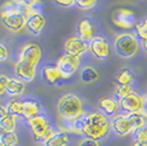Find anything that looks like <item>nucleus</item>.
Masks as SVG:
<instances>
[{
  "mask_svg": "<svg viewBox=\"0 0 147 146\" xmlns=\"http://www.w3.org/2000/svg\"><path fill=\"white\" fill-rule=\"evenodd\" d=\"M111 123L108 116L102 112H91L82 114L76 120V128L79 133H82L87 139L93 141L103 140L108 135Z\"/></svg>",
  "mask_w": 147,
  "mask_h": 146,
  "instance_id": "1",
  "label": "nucleus"
},
{
  "mask_svg": "<svg viewBox=\"0 0 147 146\" xmlns=\"http://www.w3.org/2000/svg\"><path fill=\"white\" fill-rule=\"evenodd\" d=\"M146 125L144 114H120L115 116L111 121V128L119 136H126L136 133Z\"/></svg>",
  "mask_w": 147,
  "mask_h": 146,
  "instance_id": "2",
  "label": "nucleus"
},
{
  "mask_svg": "<svg viewBox=\"0 0 147 146\" xmlns=\"http://www.w3.org/2000/svg\"><path fill=\"white\" fill-rule=\"evenodd\" d=\"M57 111L63 120L76 121L84 114V105L79 98L74 93H67L59 98Z\"/></svg>",
  "mask_w": 147,
  "mask_h": 146,
  "instance_id": "3",
  "label": "nucleus"
},
{
  "mask_svg": "<svg viewBox=\"0 0 147 146\" xmlns=\"http://www.w3.org/2000/svg\"><path fill=\"white\" fill-rule=\"evenodd\" d=\"M140 49V43L137 37L131 33H122L115 37L114 49L117 54L124 58L134 56Z\"/></svg>",
  "mask_w": 147,
  "mask_h": 146,
  "instance_id": "4",
  "label": "nucleus"
},
{
  "mask_svg": "<svg viewBox=\"0 0 147 146\" xmlns=\"http://www.w3.org/2000/svg\"><path fill=\"white\" fill-rule=\"evenodd\" d=\"M28 124L30 126L33 137L36 142H45L51 136L54 131L49 124L47 118L43 114H38L35 118L28 120Z\"/></svg>",
  "mask_w": 147,
  "mask_h": 146,
  "instance_id": "5",
  "label": "nucleus"
},
{
  "mask_svg": "<svg viewBox=\"0 0 147 146\" xmlns=\"http://www.w3.org/2000/svg\"><path fill=\"white\" fill-rule=\"evenodd\" d=\"M112 22L122 30H131L138 23L134 11L126 8L117 9L112 13Z\"/></svg>",
  "mask_w": 147,
  "mask_h": 146,
  "instance_id": "6",
  "label": "nucleus"
},
{
  "mask_svg": "<svg viewBox=\"0 0 147 146\" xmlns=\"http://www.w3.org/2000/svg\"><path fill=\"white\" fill-rule=\"evenodd\" d=\"M121 109L129 114H145V100L138 93L132 92L120 100Z\"/></svg>",
  "mask_w": 147,
  "mask_h": 146,
  "instance_id": "7",
  "label": "nucleus"
},
{
  "mask_svg": "<svg viewBox=\"0 0 147 146\" xmlns=\"http://www.w3.org/2000/svg\"><path fill=\"white\" fill-rule=\"evenodd\" d=\"M80 59L77 56H71V55H63L56 62V67L58 68L59 74H61L63 79H68L74 74L76 73L79 68Z\"/></svg>",
  "mask_w": 147,
  "mask_h": 146,
  "instance_id": "8",
  "label": "nucleus"
},
{
  "mask_svg": "<svg viewBox=\"0 0 147 146\" xmlns=\"http://www.w3.org/2000/svg\"><path fill=\"white\" fill-rule=\"evenodd\" d=\"M41 56H42V51L40 46L35 43H28L21 49L19 59L36 67L41 59Z\"/></svg>",
  "mask_w": 147,
  "mask_h": 146,
  "instance_id": "9",
  "label": "nucleus"
},
{
  "mask_svg": "<svg viewBox=\"0 0 147 146\" xmlns=\"http://www.w3.org/2000/svg\"><path fill=\"white\" fill-rule=\"evenodd\" d=\"M92 55L100 61H105L110 56V49L107 40L102 36H94L89 43Z\"/></svg>",
  "mask_w": 147,
  "mask_h": 146,
  "instance_id": "10",
  "label": "nucleus"
},
{
  "mask_svg": "<svg viewBox=\"0 0 147 146\" xmlns=\"http://www.w3.org/2000/svg\"><path fill=\"white\" fill-rule=\"evenodd\" d=\"M89 49V44L84 41L79 36H73L68 39L65 42V53L67 55H71V56H77L79 57L80 55L85 54Z\"/></svg>",
  "mask_w": 147,
  "mask_h": 146,
  "instance_id": "11",
  "label": "nucleus"
},
{
  "mask_svg": "<svg viewBox=\"0 0 147 146\" xmlns=\"http://www.w3.org/2000/svg\"><path fill=\"white\" fill-rule=\"evenodd\" d=\"M14 73L20 80L31 82L36 76V67L19 59L14 66Z\"/></svg>",
  "mask_w": 147,
  "mask_h": 146,
  "instance_id": "12",
  "label": "nucleus"
},
{
  "mask_svg": "<svg viewBox=\"0 0 147 146\" xmlns=\"http://www.w3.org/2000/svg\"><path fill=\"white\" fill-rule=\"evenodd\" d=\"M1 22L8 30L12 32H19L26 25V17L22 12L14 13L11 16L1 17Z\"/></svg>",
  "mask_w": 147,
  "mask_h": 146,
  "instance_id": "13",
  "label": "nucleus"
},
{
  "mask_svg": "<svg viewBox=\"0 0 147 146\" xmlns=\"http://www.w3.org/2000/svg\"><path fill=\"white\" fill-rule=\"evenodd\" d=\"M26 29L33 35H38L45 26V19L41 12H35L30 14L26 18Z\"/></svg>",
  "mask_w": 147,
  "mask_h": 146,
  "instance_id": "14",
  "label": "nucleus"
},
{
  "mask_svg": "<svg viewBox=\"0 0 147 146\" xmlns=\"http://www.w3.org/2000/svg\"><path fill=\"white\" fill-rule=\"evenodd\" d=\"M5 90L9 96L12 97H17V96H21L23 91H24V82L20 79H16V78H10L7 76V79L5 81Z\"/></svg>",
  "mask_w": 147,
  "mask_h": 146,
  "instance_id": "15",
  "label": "nucleus"
},
{
  "mask_svg": "<svg viewBox=\"0 0 147 146\" xmlns=\"http://www.w3.org/2000/svg\"><path fill=\"white\" fill-rule=\"evenodd\" d=\"M41 75H42L43 81L46 82L47 85H54L56 82H58L61 79H63L56 65H46V66H44Z\"/></svg>",
  "mask_w": 147,
  "mask_h": 146,
  "instance_id": "16",
  "label": "nucleus"
},
{
  "mask_svg": "<svg viewBox=\"0 0 147 146\" xmlns=\"http://www.w3.org/2000/svg\"><path fill=\"white\" fill-rule=\"evenodd\" d=\"M41 105L35 100L26 99L22 101V116L26 120H31L40 114Z\"/></svg>",
  "mask_w": 147,
  "mask_h": 146,
  "instance_id": "17",
  "label": "nucleus"
},
{
  "mask_svg": "<svg viewBox=\"0 0 147 146\" xmlns=\"http://www.w3.org/2000/svg\"><path fill=\"white\" fill-rule=\"evenodd\" d=\"M120 103L114 98L111 97H102L99 100V108L101 109L102 113L107 116H114L119 109Z\"/></svg>",
  "mask_w": 147,
  "mask_h": 146,
  "instance_id": "18",
  "label": "nucleus"
},
{
  "mask_svg": "<svg viewBox=\"0 0 147 146\" xmlns=\"http://www.w3.org/2000/svg\"><path fill=\"white\" fill-rule=\"evenodd\" d=\"M77 33L80 39H82L84 41H91L93 39V23L89 19H82L80 20L77 26Z\"/></svg>",
  "mask_w": 147,
  "mask_h": 146,
  "instance_id": "19",
  "label": "nucleus"
},
{
  "mask_svg": "<svg viewBox=\"0 0 147 146\" xmlns=\"http://www.w3.org/2000/svg\"><path fill=\"white\" fill-rule=\"evenodd\" d=\"M0 126L7 132H14L16 128V116H10L2 104H0Z\"/></svg>",
  "mask_w": 147,
  "mask_h": 146,
  "instance_id": "20",
  "label": "nucleus"
},
{
  "mask_svg": "<svg viewBox=\"0 0 147 146\" xmlns=\"http://www.w3.org/2000/svg\"><path fill=\"white\" fill-rule=\"evenodd\" d=\"M69 143L67 133L63 131H54L47 140L44 142V146H67Z\"/></svg>",
  "mask_w": 147,
  "mask_h": 146,
  "instance_id": "21",
  "label": "nucleus"
},
{
  "mask_svg": "<svg viewBox=\"0 0 147 146\" xmlns=\"http://www.w3.org/2000/svg\"><path fill=\"white\" fill-rule=\"evenodd\" d=\"M80 78L82 80V82H85V84H92L99 79V73L97 72L96 68L91 66H87L81 70Z\"/></svg>",
  "mask_w": 147,
  "mask_h": 146,
  "instance_id": "22",
  "label": "nucleus"
},
{
  "mask_svg": "<svg viewBox=\"0 0 147 146\" xmlns=\"http://www.w3.org/2000/svg\"><path fill=\"white\" fill-rule=\"evenodd\" d=\"M134 79V74L129 68H123L121 69L117 75V85L127 86L131 85V82Z\"/></svg>",
  "mask_w": 147,
  "mask_h": 146,
  "instance_id": "23",
  "label": "nucleus"
},
{
  "mask_svg": "<svg viewBox=\"0 0 147 146\" xmlns=\"http://www.w3.org/2000/svg\"><path fill=\"white\" fill-rule=\"evenodd\" d=\"M8 113L12 116H22V101L20 100H13L9 102L7 105Z\"/></svg>",
  "mask_w": 147,
  "mask_h": 146,
  "instance_id": "24",
  "label": "nucleus"
},
{
  "mask_svg": "<svg viewBox=\"0 0 147 146\" xmlns=\"http://www.w3.org/2000/svg\"><path fill=\"white\" fill-rule=\"evenodd\" d=\"M135 31H136V34L140 40L143 41H146L147 40V19L142 20L141 22H138L136 26H135Z\"/></svg>",
  "mask_w": 147,
  "mask_h": 146,
  "instance_id": "25",
  "label": "nucleus"
},
{
  "mask_svg": "<svg viewBox=\"0 0 147 146\" xmlns=\"http://www.w3.org/2000/svg\"><path fill=\"white\" fill-rule=\"evenodd\" d=\"M133 92V88L131 85L127 86H123V85H117L115 90H114V96L119 99V100H122L123 98H125L126 96H129V93Z\"/></svg>",
  "mask_w": 147,
  "mask_h": 146,
  "instance_id": "26",
  "label": "nucleus"
},
{
  "mask_svg": "<svg viewBox=\"0 0 147 146\" xmlns=\"http://www.w3.org/2000/svg\"><path fill=\"white\" fill-rule=\"evenodd\" d=\"M18 135L14 132H7L0 139V142L3 144V146H16L18 144Z\"/></svg>",
  "mask_w": 147,
  "mask_h": 146,
  "instance_id": "27",
  "label": "nucleus"
},
{
  "mask_svg": "<svg viewBox=\"0 0 147 146\" xmlns=\"http://www.w3.org/2000/svg\"><path fill=\"white\" fill-rule=\"evenodd\" d=\"M135 134V141L138 142L142 146H147V125L137 131Z\"/></svg>",
  "mask_w": 147,
  "mask_h": 146,
  "instance_id": "28",
  "label": "nucleus"
},
{
  "mask_svg": "<svg viewBox=\"0 0 147 146\" xmlns=\"http://www.w3.org/2000/svg\"><path fill=\"white\" fill-rule=\"evenodd\" d=\"M96 0H76L75 1V6H77L81 10H88L92 9L96 6Z\"/></svg>",
  "mask_w": 147,
  "mask_h": 146,
  "instance_id": "29",
  "label": "nucleus"
},
{
  "mask_svg": "<svg viewBox=\"0 0 147 146\" xmlns=\"http://www.w3.org/2000/svg\"><path fill=\"white\" fill-rule=\"evenodd\" d=\"M55 3L63 7V8H70V7L75 6V1L74 0H56Z\"/></svg>",
  "mask_w": 147,
  "mask_h": 146,
  "instance_id": "30",
  "label": "nucleus"
},
{
  "mask_svg": "<svg viewBox=\"0 0 147 146\" xmlns=\"http://www.w3.org/2000/svg\"><path fill=\"white\" fill-rule=\"evenodd\" d=\"M78 146H100V144L97 141L90 140V139H85V140L80 141Z\"/></svg>",
  "mask_w": 147,
  "mask_h": 146,
  "instance_id": "31",
  "label": "nucleus"
},
{
  "mask_svg": "<svg viewBox=\"0 0 147 146\" xmlns=\"http://www.w3.org/2000/svg\"><path fill=\"white\" fill-rule=\"evenodd\" d=\"M8 59V49L7 47L0 43V62H5Z\"/></svg>",
  "mask_w": 147,
  "mask_h": 146,
  "instance_id": "32",
  "label": "nucleus"
},
{
  "mask_svg": "<svg viewBox=\"0 0 147 146\" xmlns=\"http://www.w3.org/2000/svg\"><path fill=\"white\" fill-rule=\"evenodd\" d=\"M6 133H7V131H5L3 128L0 126V139H1V137H2V136H3V135H5Z\"/></svg>",
  "mask_w": 147,
  "mask_h": 146,
  "instance_id": "33",
  "label": "nucleus"
},
{
  "mask_svg": "<svg viewBox=\"0 0 147 146\" xmlns=\"http://www.w3.org/2000/svg\"><path fill=\"white\" fill-rule=\"evenodd\" d=\"M131 146H142V145L138 143V142H136V141L134 140V141H133V143L131 144Z\"/></svg>",
  "mask_w": 147,
  "mask_h": 146,
  "instance_id": "34",
  "label": "nucleus"
},
{
  "mask_svg": "<svg viewBox=\"0 0 147 146\" xmlns=\"http://www.w3.org/2000/svg\"><path fill=\"white\" fill-rule=\"evenodd\" d=\"M143 47H144V49L146 51V53H147V40L146 41H143Z\"/></svg>",
  "mask_w": 147,
  "mask_h": 146,
  "instance_id": "35",
  "label": "nucleus"
},
{
  "mask_svg": "<svg viewBox=\"0 0 147 146\" xmlns=\"http://www.w3.org/2000/svg\"><path fill=\"white\" fill-rule=\"evenodd\" d=\"M145 107L147 108V98H146V102H145Z\"/></svg>",
  "mask_w": 147,
  "mask_h": 146,
  "instance_id": "36",
  "label": "nucleus"
},
{
  "mask_svg": "<svg viewBox=\"0 0 147 146\" xmlns=\"http://www.w3.org/2000/svg\"><path fill=\"white\" fill-rule=\"evenodd\" d=\"M0 146H3V144H2V143H1V142H0Z\"/></svg>",
  "mask_w": 147,
  "mask_h": 146,
  "instance_id": "37",
  "label": "nucleus"
}]
</instances>
